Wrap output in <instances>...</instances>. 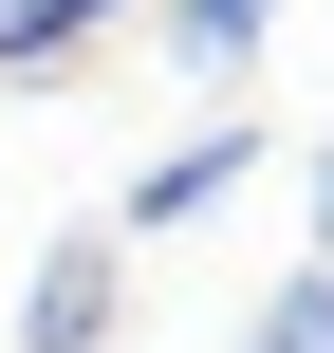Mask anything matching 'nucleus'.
Here are the masks:
<instances>
[{"label": "nucleus", "mask_w": 334, "mask_h": 353, "mask_svg": "<svg viewBox=\"0 0 334 353\" xmlns=\"http://www.w3.org/2000/svg\"><path fill=\"white\" fill-rule=\"evenodd\" d=\"M112 316H130V298H112V242H93V223H74V242H37V298H19V353H112Z\"/></svg>", "instance_id": "1"}, {"label": "nucleus", "mask_w": 334, "mask_h": 353, "mask_svg": "<svg viewBox=\"0 0 334 353\" xmlns=\"http://www.w3.org/2000/svg\"><path fill=\"white\" fill-rule=\"evenodd\" d=\"M242 168H260V130L223 112V130H186V149H167V168L130 186V223H205V205H242Z\"/></svg>", "instance_id": "2"}, {"label": "nucleus", "mask_w": 334, "mask_h": 353, "mask_svg": "<svg viewBox=\"0 0 334 353\" xmlns=\"http://www.w3.org/2000/svg\"><path fill=\"white\" fill-rule=\"evenodd\" d=\"M112 19H130V0H0V74H74Z\"/></svg>", "instance_id": "3"}, {"label": "nucleus", "mask_w": 334, "mask_h": 353, "mask_svg": "<svg viewBox=\"0 0 334 353\" xmlns=\"http://www.w3.org/2000/svg\"><path fill=\"white\" fill-rule=\"evenodd\" d=\"M260 37H279V0H167V56L186 74H242Z\"/></svg>", "instance_id": "4"}, {"label": "nucleus", "mask_w": 334, "mask_h": 353, "mask_svg": "<svg viewBox=\"0 0 334 353\" xmlns=\"http://www.w3.org/2000/svg\"><path fill=\"white\" fill-rule=\"evenodd\" d=\"M242 353H334V261H316V279H279V298H260V335H242Z\"/></svg>", "instance_id": "5"}, {"label": "nucleus", "mask_w": 334, "mask_h": 353, "mask_svg": "<svg viewBox=\"0 0 334 353\" xmlns=\"http://www.w3.org/2000/svg\"><path fill=\"white\" fill-rule=\"evenodd\" d=\"M316 261H334V149H316Z\"/></svg>", "instance_id": "6"}]
</instances>
